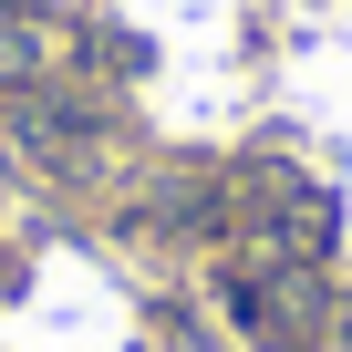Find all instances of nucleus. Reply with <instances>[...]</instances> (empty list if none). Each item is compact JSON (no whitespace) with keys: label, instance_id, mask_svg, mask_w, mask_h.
I'll use <instances>...</instances> for the list:
<instances>
[{"label":"nucleus","instance_id":"nucleus-2","mask_svg":"<svg viewBox=\"0 0 352 352\" xmlns=\"http://www.w3.org/2000/svg\"><path fill=\"white\" fill-rule=\"evenodd\" d=\"M239 311H249V331H259V342H311V321H321V280L280 259L259 290H239Z\"/></svg>","mask_w":352,"mask_h":352},{"label":"nucleus","instance_id":"nucleus-3","mask_svg":"<svg viewBox=\"0 0 352 352\" xmlns=\"http://www.w3.org/2000/svg\"><path fill=\"white\" fill-rule=\"evenodd\" d=\"M42 63H52V32L21 11V0H11V11H0V94H21V83H42Z\"/></svg>","mask_w":352,"mask_h":352},{"label":"nucleus","instance_id":"nucleus-4","mask_svg":"<svg viewBox=\"0 0 352 352\" xmlns=\"http://www.w3.org/2000/svg\"><path fill=\"white\" fill-rule=\"evenodd\" d=\"M331 321H342V342H352V311H331Z\"/></svg>","mask_w":352,"mask_h":352},{"label":"nucleus","instance_id":"nucleus-1","mask_svg":"<svg viewBox=\"0 0 352 352\" xmlns=\"http://www.w3.org/2000/svg\"><path fill=\"white\" fill-rule=\"evenodd\" d=\"M0 124H11V145H21L32 166H52V176H83V166H94V114L63 104V94H42V83L0 94Z\"/></svg>","mask_w":352,"mask_h":352},{"label":"nucleus","instance_id":"nucleus-5","mask_svg":"<svg viewBox=\"0 0 352 352\" xmlns=\"http://www.w3.org/2000/svg\"><path fill=\"white\" fill-rule=\"evenodd\" d=\"M0 11H11V0H0Z\"/></svg>","mask_w":352,"mask_h":352}]
</instances>
